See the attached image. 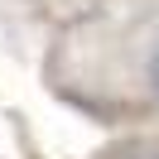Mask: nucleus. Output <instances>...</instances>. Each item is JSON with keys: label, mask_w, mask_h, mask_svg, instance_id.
Listing matches in <instances>:
<instances>
[{"label": "nucleus", "mask_w": 159, "mask_h": 159, "mask_svg": "<svg viewBox=\"0 0 159 159\" xmlns=\"http://www.w3.org/2000/svg\"><path fill=\"white\" fill-rule=\"evenodd\" d=\"M149 82H154V92H159V48H154V58H149Z\"/></svg>", "instance_id": "obj_1"}, {"label": "nucleus", "mask_w": 159, "mask_h": 159, "mask_svg": "<svg viewBox=\"0 0 159 159\" xmlns=\"http://www.w3.org/2000/svg\"><path fill=\"white\" fill-rule=\"evenodd\" d=\"M130 159H159V149H145V154H130Z\"/></svg>", "instance_id": "obj_2"}]
</instances>
